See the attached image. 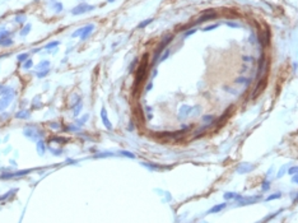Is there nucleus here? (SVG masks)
<instances>
[{
	"mask_svg": "<svg viewBox=\"0 0 298 223\" xmlns=\"http://www.w3.org/2000/svg\"><path fill=\"white\" fill-rule=\"evenodd\" d=\"M172 40H173V36L172 34H168V36H166L162 40V42L158 45V47H157L156 51H154V56H153V61H152L153 65L157 64V62H159V58H161V55H162V52L164 51V48H166L167 45H170V42Z\"/></svg>",
	"mask_w": 298,
	"mask_h": 223,
	"instance_id": "obj_1",
	"label": "nucleus"
},
{
	"mask_svg": "<svg viewBox=\"0 0 298 223\" xmlns=\"http://www.w3.org/2000/svg\"><path fill=\"white\" fill-rule=\"evenodd\" d=\"M94 9H96L94 5H89V4H87V3H80L79 5L74 6L70 13H72L73 15H80V14H84V13L92 12V10H94Z\"/></svg>",
	"mask_w": 298,
	"mask_h": 223,
	"instance_id": "obj_2",
	"label": "nucleus"
},
{
	"mask_svg": "<svg viewBox=\"0 0 298 223\" xmlns=\"http://www.w3.org/2000/svg\"><path fill=\"white\" fill-rule=\"evenodd\" d=\"M23 134L26 135L27 138L32 139V140H36V139L40 138V135H42V131L38 130L34 125H27V126L23 129Z\"/></svg>",
	"mask_w": 298,
	"mask_h": 223,
	"instance_id": "obj_3",
	"label": "nucleus"
},
{
	"mask_svg": "<svg viewBox=\"0 0 298 223\" xmlns=\"http://www.w3.org/2000/svg\"><path fill=\"white\" fill-rule=\"evenodd\" d=\"M14 95H15V93H14V90H13V92L8 93V95H4L1 98H0V112H1V111H4L6 107L12 103V101L14 98Z\"/></svg>",
	"mask_w": 298,
	"mask_h": 223,
	"instance_id": "obj_4",
	"label": "nucleus"
},
{
	"mask_svg": "<svg viewBox=\"0 0 298 223\" xmlns=\"http://www.w3.org/2000/svg\"><path fill=\"white\" fill-rule=\"evenodd\" d=\"M32 170H20V171H17V172H8V173H1L0 175V179L3 180H6V179H15V177H20V176H24L27 173H29Z\"/></svg>",
	"mask_w": 298,
	"mask_h": 223,
	"instance_id": "obj_5",
	"label": "nucleus"
},
{
	"mask_svg": "<svg viewBox=\"0 0 298 223\" xmlns=\"http://www.w3.org/2000/svg\"><path fill=\"white\" fill-rule=\"evenodd\" d=\"M191 112H192L191 106H189V104H182L180 107V110H178V119H181V120L186 119L187 116L191 115Z\"/></svg>",
	"mask_w": 298,
	"mask_h": 223,
	"instance_id": "obj_6",
	"label": "nucleus"
},
{
	"mask_svg": "<svg viewBox=\"0 0 298 223\" xmlns=\"http://www.w3.org/2000/svg\"><path fill=\"white\" fill-rule=\"evenodd\" d=\"M93 31H94V24H87V26L82 27V33H80V36H79L80 41L87 40V38L90 36V33H92Z\"/></svg>",
	"mask_w": 298,
	"mask_h": 223,
	"instance_id": "obj_7",
	"label": "nucleus"
},
{
	"mask_svg": "<svg viewBox=\"0 0 298 223\" xmlns=\"http://www.w3.org/2000/svg\"><path fill=\"white\" fill-rule=\"evenodd\" d=\"M255 170V165H251V163H241L240 166L237 167V172L238 173H248Z\"/></svg>",
	"mask_w": 298,
	"mask_h": 223,
	"instance_id": "obj_8",
	"label": "nucleus"
},
{
	"mask_svg": "<svg viewBox=\"0 0 298 223\" xmlns=\"http://www.w3.org/2000/svg\"><path fill=\"white\" fill-rule=\"evenodd\" d=\"M101 120H102V123H103L104 126H106V129L111 130V129H112V124H111V121H110V119H108V116H107L106 107H102V109H101Z\"/></svg>",
	"mask_w": 298,
	"mask_h": 223,
	"instance_id": "obj_9",
	"label": "nucleus"
},
{
	"mask_svg": "<svg viewBox=\"0 0 298 223\" xmlns=\"http://www.w3.org/2000/svg\"><path fill=\"white\" fill-rule=\"evenodd\" d=\"M145 69H147V60H145V62H143V64L139 67L138 70H136V82H138V83L142 81L143 78H144Z\"/></svg>",
	"mask_w": 298,
	"mask_h": 223,
	"instance_id": "obj_10",
	"label": "nucleus"
},
{
	"mask_svg": "<svg viewBox=\"0 0 298 223\" xmlns=\"http://www.w3.org/2000/svg\"><path fill=\"white\" fill-rule=\"evenodd\" d=\"M261 196H251V198H242L241 196L240 199V201H238V205H246V204H252V203H255L256 200H259Z\"/></svg>",
	"mask_w": 298,
	"mask_h": 223,
	"instance_id": "obj_11",
	"label": "nucleus"
},
{
	"mask_svg": "<svg viewBox=\"0 0 298 223\" xmlns=\"http://www.w3.org/2000/svg\"><path fill=\"white\" fill-rule=\"evenodd\" d=\"M217 17V13H212V10L209 12V14H205L204 15H201L200 18H199L198 20H196V24H200V23H203V22H205V20H210V19H214Z\"/></svg>",
	"mask_w": 298,
	"mask_h": 223,
	"instance_id": "obj_12",
	"label": "nucleus"
},
{
	"mask_svg": "<svg viewBox=\"0 0 298 223\" xmlns=\"http://www.w3.org/2000/svg\"><path fill=\"white\" fill-rule=\"evenodd\" d=\"M15 117L17 119H20V120H27L31 117V112L28 110H20L15 114Z\"/></svg>",
	"mask_w": 298,
	"mask_h": 223,
	"instance_id": "obj_13",
	"label": "nucleus"
},
{
	"mask_svg": "<svg viewBox=\"0 0 298 223\" xmlns=\"http://www.w3.org/2000/svg\"><path fill=\"white\" fill-rule=\"evenodd\" d=\"M36 148H37V152L40 156H43L45 154V151H46V147H45V142L42 139H38L36 142Z\"/></svg>",
	"mask_w": 298,
	"mask_h": 223,
	"instance_id": "obj_14",
	"label": "nucleus"
},
{
	"mask_svg": "<svg viewBox=\"0 0 298 223\" xmlns=\"http://www.w3.org/2000/svg\"><path fill=\"white\" fill-rule=\"evenodd\" d=\"M227 207V203H222V204H218V205H214V207H212L208 210V214H214V213H218V212L223 210L224 208Z\"/></svg>",
	"mask_w": 298,
	"mask_h": 223,
	"instance_id": "obj_15",
	"label": "nucleus"
},
{
	"mask_svg": "<svg viewBox=\"0 0 298 223\" xmlns=\"http://www.w3.org/2000/svg\"><path fill=\"white\" fill-rule=\"evenodd\" d=\"M82 109H83V102H82V100H80L79 102H76V104L73 106V115H74V116H79V114L82 112Z\"/></svg>",
	"mask_w": 298,
	"mask_h": 223,
	"instance_id": "obj_16",
	"label": "nucleus"
},
{
	"mask_svg": "<svg viewBox=\"0 0 298 223\" xmlns=\"http://www.w3.org/2000/svg\"><path fill=\"white\" fill-rule=\"evenodd\" d=\"M47 68H50V61H48V60H42L40 64L36 67V72H41V70L47 69Z\"/></svg>",
	"mask_w": 298,
	"mask_h": 223,
	"instance_id": "obj_17",
	"label": "nucleus"
},
{
	"mask_svg": "<svg viewBox=\"0 0 298 223\" xmlns=\"http://www.w3.org/2000/svg\"><path fill=\"white\" fill-rule=\"evenodd\" d=\"M88 119H89V115H88V114H84V115H83V116H82V117H80V119H78V120H76V121H75L76 126H79V128H80V126H83V125H84V124H86V123H87V121H88Z\"/></svg>",
	"mask_w": 298,
	"mask_h": 223,
	"instance_id": "obj_18",
	"label": "nucleus"
},
{
	"mask_svg": "<svg viewBox=\"0 0 298 223\" xmlns=\"http://www.w3.org/2000/svg\"><path fill=\"white\" fill-rule=\"evenodd\" d=\"M51 4H52V8H54L55 13H61L62 9H64V6H62V4L60 1H54V0H52Z\"/></svg>",
	"mask_w": 298,
	"mask_h": 223,
	"instance_id": "obj_19",
	"label": "nucleus"
},
{
	"mask_svg": "<svg viewBox=\"0 0 298 223\" xmlns=\"http://www.w3.org/2000/svg\"><path fill=\"white\" fill-rule=\"evenodd\" d=\"M31 29H32V24H31V23H27L26 26H24L23 28L20 29L19 34H20V36H22V37H24V36H27V34L31 32Z\"/></svg>",
	"mask_w": 298,
	"mask_h": 223,
	"instance_id": "obj_20",
	"label": "nucleus"
},
{
	"mask_svg": "<svg viewBox=\"0 0 298 223\" xmlns=\"http://www.w3.org/2000/svg\"><path fill=\"white\" fill-rule=\"evenodd\" d=\"M14 20H15L17 23H20V24H22V23H24V22L27 20V17H26V14H24V13L20 12L19 14H17V15H15V18H14Z\"/></svg>",
	"mask_w": 298,
	"mask_h": 223,
	"instance_id": "obj_21",
	"label": "nucleus"
},
{
	"mask_svg": "<svg viewBox=\"0 0 298 223\" xmlns=\"http://www.w3.org/2000/svg\"><path fill=\"white\" fill-rule=\"evenodd\" d=\"M28 56H29L28 52H23V54H19L18 56H17V60H18L19 62H24V61L28 60Z\"/></svg>",
	"mask_w": 298,
	"mask_h": 223,
	"instance_id": "obj_22",
	"label": "nucleus"
},
{
	"mask_svg": "<svg viewBox=\"0 0 298 223\" xmlns=\"http://www.w3.org/2000/svg\"><path fill=\"white\" fill-rule=\"evenodd\" d=\"M59 41H52V42H48V43H46L45 45V48L46 50H51V48H55V47H57L59 46Z\"/></svg>",
	"mask_w": 298,
	"mask_h": 223,
	"instance_id": "obj_23",
	"label": "nucleus"
},
{
	"mask_svg": "<svg viewBox=\"0 0 298 223\" xmlns=\"http://www.w3.org/2000/svg\"><path fill=\"white\" fill-rule=\"evenodd\" d=\"M13 45V40L10 37H6L4 41H1V43H0V46L3 47H8V46H12Z\"/></svg>",
	"mask_w": 298,
	"mask_h": 223,
	"instance_id": "obj_24",
	"label": "nucleus"
},
{
	"mask_svg": "<svg viewBox=\"0 0 298 223\" xmlns=\"http://www.w3.org/2000/svg\"><path fill=\"white\" fill-rule=\"evenodd\" d=\"M153 22V18H149V19H145V20H143V22H140L139 24H138V28H145L148 24H150Z\"/></svg>",
	"mask_w": 298,
	"mask_h": 223,
	"instance_id": "obj_25",
	"label": "nucleus"
},
{
	"mask_svg": "<svg viewBox=\"0 0 298 223\" xmlns=\"http://www.w3.org/2000/svg\"><path fill=\"white\" fill-rule=\"evenodd\" d=\"M48 73H50V69H43V70H41V72H36V75L38 76V78H45Z\"/></svg>",
	"mask_w": 298,
	"mask_h": 223,
	"instance_id": "obj_26",
	"label": "nucleus"
},
{
	"mask_svg": "<svg viewBox=\"0 0 298 223\" xmlns=\"http://www.w3.org/2000/svg\"><path fill=\"white\" fill-rule=\"evenodd\" d=\"M32 67H33V61L31 60V59H28L27 61L23 62V69H24V70H28V69H31Z\"/></svg>",
	"mask_w": 298,
	"mask_h": 223,
	"instance_id": "obj_27",
	"label": "nucleus"
},
{
	"mask_svg": "<svg viewBox=\"0 0 298 223\" xmlns=\"http://www.w3.org/2000/svg\"><path fill=\"white\" fill-rule=\"evenodd\" d=\"M264 87H265V79H262V81H260V86H259V87H256V89L254 90V97L256 96L257 93H260V92H259V90H261L262 88H264Z\"/></svg>",
	"mask_w": 298,
	"mask_h": 223,
	"instance_id": "obj_28",
	"label": "nucleus"
},
{
	"mask_svg": "<svg viewBox=\"0 0 298 223\" xmlns=\"http://www.w3.org/2000/svg\"><path fill=\"white\" fill-rule=\"evenodd\" d=\"M38 100H41L38 96H37V97H34V98H33V102H32V107H33V109H38V107H41V106H42L41 101L38 102Z\"/></svg>",
	"mask_w": 298,
	"mask_h": 223,
	"instance_id": "obj_29",
	"label": "nucleus"
},
{
	"mask_svg": "<svg viewBox=\"0 0 298 223\" xmlns=\"http://www.w3.org/2000/svg\"><path fill=\"white\" fill-rule=\"evenodd\" d=\"M234 82H236L237 84H242V83H247V84H250L251 79H247V78H242V76H240V78H237Z\"/></svg>",
	"mask_w": 298,
	"mask_h": 223,
	"instance_id": "obj_30",
	"label": "nucleus"
},
{
	"mask_svg": "<svg viewBox=\"0 0 298 223\" xmlns=\"http://www.w3.org/2000/svg\"><path fill=\"white\" fill-rule=\"evenodd\" d=\"M223 196H224V199H226V200H232V199H236L237 194H234V193H226Z\"/></svg>",
	"mask_w": 298,
	"mask_h": 223,
	"instance_id": "obj_31",
	"label": "nucleus"
},
{
	"mask_svg": "<svg viewBox=\"0 0 298 223\" xmlns=\"http://www.w3.org/2000/svg\"><path fill=\"white\" fill-rule=\"evenodd\" d=\"M9 34H10L9 31H1V32H0V43H1V41H4L6 37H9Z\"/></svg>",
	"mask_w": 298,
	"mask_h": 223,
	"instance_id": "obj_32",
	"label": "nucleus"
},
{
	"mask_svg": "<svg viewBox=\"0 0 298 223\" xmlns=\"http://www.w3.org/2000/svg\"><path fill=\"white\" fill-rule=\"evenodd\" d=\"M120 154L128 157V158H135V154H134V153H131V152H129V151H121Z\"/></svg>",
	"mask_w": 298,
	"mask_h": 223,
	"instance_id": "obj_33",
	"label": "nucleus"
},
{
	"mask_svg": "<svg viewBox=\"0 0 298 223\" xmlns=\"http://www.w3.org/2000/svg\"><path fill=\"white\" fill-rule=\"evenodd\" d=\"M168 56H170V50H168V48H166V50H164V52H163V55H161V58H159V62H161V61H164Z\"/></svg>",
	"mask_w": 298,
	"mask_h": 223,
	"instance_id": "obj_34",
	"label": "nucleus"
},
{
	"mask_svg": "<svg viewBox=\"0 0 298 223\" xmlns=\"http://www.w3.org/2000/svg\"><path fill=\"white\" fill-rule=\"evenodd\" d=\"M269 189H270V181H264V182H262V185H261V190L262 191H268Z\"/></svg>",
	"mask_w": 298,
	"mask_h": 223,
	"instance_id": "obj_35",
	"label": "nucleus"
},
{
	"mask_svg": "<svg viewBox=\"0 0 298 223\" xmlns=\"http://www.w3.org/2000/svg\"><path fill=\"white\" fill-rule=\"evenodd\" d=\"M213 120H214L213 115H205V116L203 117V123H212Z\"/></svg>",
	"mask_w": 298,
	"mask_h": 223,
	"instance_id": "obj_36",
	"label": "nucleus"
},
{
	"mask_svg": "<svg viewBox=\"0 0 298 223\" xmlns=\"http://www.w3.org/2000/svg\"><path fill=\"white\" fill-rule=\"evenodd\" d=\"M280 196H282V194H280V193H275V194H273V195H270V196H268V198H266V200H274V199H279Z\"/></svg>",
	"mask_w": 298,
	"mask_h": 223,
	"instance_id": "obj_37",
	"label": "nucleus"
},
{
	"mask_svg": "<svg viewBox=\"0 0 298 223\" xmlns=\"http://www.w3.org/2000/svg\"><path fill=\"white\" fill-rule=\"evenodd\" d=\"M285 170H287V165H284L282 167V168L279 170V172L276 173V177H278V179H280V177H282L283 175H284V172H285Z\"/></svg>",
	"mask_w": 298,
	"mask_h": 223,
	"instance_id": "obj_38",
	"label": "nucleus"
},
{
	"mask_svg": "<svg viewBox=\"0 0 298 223\" xmlns=\"http://www.w3.org/2000/svg\"><path fill=\"white\" fill-rule=\"evenodd\" d=\"M288 173H289V175H296V173H298V166L290 167V168L288 170Z\"/></svg>",
	"mask_w": 298,
	"mask_h": 223,
	"instance_id": "obj_39",
	"label": "nucleus"
},
{
	"mask_svg": "<svg viewBox=\"0 0 298 223\" xmlns=\"http://www.w3.org/2000/svg\"><path fill=\"white\" fill-rule=\"evenodd\" d=\"M215 28H218V24H210V26H206L205 28H203V31L206 32V31H212V29H215Z\"/></svg>",
	"mask_w": 298,
	"mask_h": 223,
	"instance_id": "obj_40",
	"label": "nucleus"
},
{
	"mask_svg": "<svg viewBox=\"0 0 298 223\" xmlns=\"http://www.w3.org/2000/svg\"><path fill=\"white\" fill-rule=\"evenodd\" d=\"M17 191V189H13V190H10V191H8V193H5V195H3V196H0V200H3V199H5V198H8V196H10L13 193H15Z\"/></svg>",
	"mask_w": 298,
	"mask_h": 223,
	"instance_id": "obj_41",
	"label": "nucleus"
},
{
	"mask_svg": "<svg viewBox=\"0 0 298 223\" xmlns=\"http://www.w3.org/2000/svg\"><path fill=\"white\" fill-rule=\"evenodd\" d=\"M227 26L232 27V28H240V27H241L238 23H233V22H227Z\"/></svg>",
	"mask_w": 298,
	"mask_h": 223,
	"instance_id": "obj_42",
	"label": "nucleus"
},
{
	"mask_svg": "<svg viewBox=\"0 0 298 223\" xmlns=\"http://www.w3.org/2000/svg\"><path fill=\"white\" fill-rule=\"evenodd\" d=\"M195 32H196V28H191V29H189L187 32H185L184 36H185V37H189V36H191V34L195 33Z\"/></svg>",
	"mask_w": 298,
	"mask_h": 223,
	"instance_id": "obj_43",
	"label": "nucleus"
},
{
	"mask_svg": "<svg viewBox=\"0 0 298 223\" xmlns=\"http://www.w3.org/2000/svg\"><path fill=\"white\" fill-rule=\"evenodd\" d=\"M80 33H82V28H78L75 31V32H73L72 33V37H79L80 36Z\"/></svg>",
	"mask_w": 298,
	"mask_h": 223,
	"instance_id": "obj_44",
	"label": "nucleus"
},
{
	"mask_svg": "<svg viewBox=\"0 0 298 223\" xmlns=\"http://www.w3.org/2000/svg\"><path fill=\"white\" fill-rule=\"evenodd\" d=\"M48 148H50V147H48ZM50 151H51V152H54V154H55V156H60V154H61V151H59V149L50 148Z\"/></svg>",
	"mask_w": 298,
	"mask_h": 223,
	"instance_id": "obj_45",
	"label": "nucleus"
},
{
	"mask_svg": "<svg viewBox=\"0 0 298 223\" xmlns=\"http://www.w3.org/2000/svg\"><path fill=\"white\" fill-rule=\"evenodd\" d=\"M152 88H153V82H149L148 84H147V87H145V92H149Z\"/></svg>",
	"mask_w": 298,
	"mask_h": 223,
	"instance_id": "obj_46",
	"label": "nucleus"
},
{
	"mask_svg": "<svg viewBox=\"0 0 298 223\" xmlns=\"http://www.w3.org/2000/svg\"><path fill=\"white\" fill-rule=\"evenodd\" d=\"M292 182H293V184H298V173H296V175H293V177H292Z\"/></svg>",
	"mask_w": 298,
	"mask_h": 223,
	"instance_id": "obj_47",
	"label": "nucleus"
},
{
	"mask_svg": "<svg viewBox=\"0 0 298 223\" xmlns=\"http://www.w3.org/2000/svg\"><path fill=\"white\" fill-rule=\"evenodd\" d=\"M50 126H51V128H54V129H56V128L60 126V124H50Z\"/></svg>",
	"mask_w": 298,
	"mask_h": 223,
	"instance_id": "obj_48",
	"label": "nucleus"
},
{
	"mask_svg": "<svg viewBox=\"0 0 298 223\" xmlns=\"http://www.w3.org/2000/svg\"><path fill=\"white\" fill-rule=\"evenodd\" d=\"M134 129V124H133V121L130 123V125H129V130H133Z\"/></svg>",
	"mask_w": 298,
	"mask_h": 223,
	"instance_id": "obj_49",
	"label": "nucleus"
},
{
	"mask_svg": "<svg viewBox=\"0 0 298 223\" xmlns=\"http://www.w3.org/2000/svg\"><path fill=\"white\" fill-rule=\"evenodd\" d=\"M4 88H5V87H4V86H3V84H0V93H1V92H3V89H4Z\"/></svg>",
	"mask_w": 298,
	"mask_h": 223,
	"instance_id": "obj_50",
	"label": "nucleus"
},
{
	"mask_svg": "<svg viewBox=\"0 0 298 223\" xmlns=\"http://www.w3.org/2000/svg\"><path fill=\"white\" fill-rule=\"evenodd\" d=\"M156 75H157V69H156V70H153V76H156Z\"/></svg>",
	"mask_w": 298,
	"mask_h": 223,
	"instance_id": "obj_51",
	"label": "nucleus"
},
{
	"mask_svg": "<svg viewBox=\"0 0 298 223\" xmlns=\"http://www.w3.org/2000/svg\"><path fill=\"white\" fill-rule=\"evenodd\" d=\"M107 1H108V3H114L115 0H107Z\"/></svg>",
	"mask_w": 298,
	"mask_h": 223,
	"instance_id": "obj_52",
	"label": "nucleus"
},
{
	"mask_svg": "<svg viewBox=\"0 0 298 223\" xmlns=\"http://www.w3.org/2000/svg\"><path fill=\"white\" fill-rule=\"evenodd\" d=\"M203 223H205V222H203Z\"/></svg>",
	"mask_w": 298,
	"mask_h": 223,
	"instance_id": "obj_53",
	"label": "nucleus"
}]
</instances>
